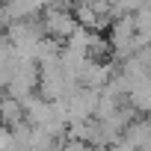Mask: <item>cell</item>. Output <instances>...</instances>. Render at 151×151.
Wrapping results in <instances>:
<instances>
[{
  "instance_id": "cell-1",
  "label": "cell",
  "mask_w": 151,
  "mask_h": 151,
  "mask_svg": "<svg viewBox=\"0 0 151 151\" xmlns=\"http://www.w3.org/2000/svg\"><path fill=\"white\" fill-rule=\"evenodd\" d=\"M0 124L3 127H18V124H24V107H21V101H15V98H9V95H0Z\"/></svg>"
},
{
  "instance_id": "cell-2",
  "label": "cell",
  "mask_w": 151,
  "mask_h": 151,
  "mask_svg": "<svg viewBox=\"0 0 151 151\" xmlns=\"http://www.w3.org/2000/svg\"><path fill=\"white\" fill-rule=\"evenodd\" d=\"M56 151H89L86 142H77V139H59Z\"/></svg>"
},
{
  "instance_id": "cell-3",
  "label": "cell",
  "mask_w": 151,
  "mask_h": 151,
  "mask_svg": "<svg viewBox=\"0 0 151 151\" xmlns=\"http://www.w3.org/2000/svg\"><path fill=\"white\" fill-rule=\"evenodd\" d=\"M15 142H12V133H9V127H0V151H9Z\"/></svg>"
},
{
  "instance_id": "cell-4",
  "label": "cell",
  "mask_w": 151,
  "mask_h": 151,
  "mask_svg": "<svg viewBox=\"0 0 151 151\" xmlns=\"http://www.w3.org/2000/svg\"><path fill=\"white\" fill-rule=\"evenodd\" d=\"M89 151H101V148H89Z\"/></svg>"
}]
</instances>
